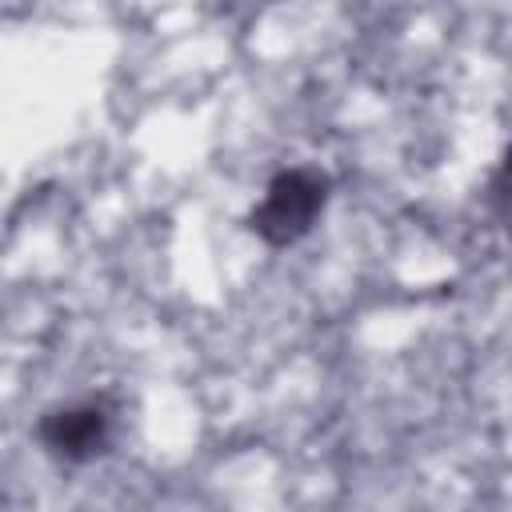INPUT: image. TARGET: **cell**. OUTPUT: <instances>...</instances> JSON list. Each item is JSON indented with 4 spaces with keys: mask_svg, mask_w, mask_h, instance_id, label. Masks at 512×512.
Instances as JSON below:
<instances>
[{
    "mask_svg": "<svg viewBox=\"0 0 512 512\" xmlns=\"http://www.w3.org/2000/svg\"><path fill=\"white\" fill-rule=\"evenodd\" d=\"M116 432V404L108 396H80L68 404H52L36 420V440L52 460L88 464L108 452Z\"/></svg>",
    "mask_w": 512,
    "mask_h": 512,
    "instance_id": "2",
    "label": "cell"
},
{
    "mask_svg": "<svg viewBox=\"0 0 512 512\" xmlns=\"http://www.w3.org/2000/svg\"><path fill=\"white\" fill-rule=\"evenodd\" d=\"M328 188L332 184L320 168H308V164L284 168L268 180L260 204L248 212V228L264 244L288 248L316 228V220L324 216V204H328Z\"/></svg>",
    "mask_w": 512,
    "mask_h": 512,
    "instance_id": "1",
    "label": "cell"
},
{
    "mask_svg": "<svg viewBox=\"0 0 512 512\" xmlns=\"http://www.w3.org/2000/svg\"><path fill=\"white\" fill-rule=\"evenodd\" d=\"M488 208H492V216L500 224L512 228V148L500 156V164H496V172L488 180Z\"/></svg>",
    "mask_w": 512,
    "mask_h": 512,
    "instance_id": "3",
    "label": "cell"
}]
</instances>
